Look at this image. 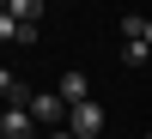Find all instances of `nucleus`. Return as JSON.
<instances>
[{
    "mask_svg": "<svg viewBox=\"0 0 152 139\" xmlns=\"http://www.w3.org/2000/svg\"><path fill=\"white\" fill-rule=\"evenodd\" d=\"M18 36H24V24L12 18V12H0V42H18Z\"/></svg>",
    "mask_w": 152,
    "mask_h": 139,
    "instance_id": "nucleus-9",
    "label": "nucleus"
},
{
    "mask_svg": "<svg viewBox=\"0 0 152 139\" xmlns=\"http://www.w3.org/2000/svg\"><path fill=\"white\" fill-rule=\"evenodd\" d=\"M146 48H152V24H146Z\"/></svg>",
    "mask_w": 152,
    "mask_h": 139,
    "instance_id": "nucleus-11",
    "label": "nucleus"
},
{
    "mask_svg": "<svg viewBox=\"0 0 152 139\" xmlns=\"http://www.w3.org/2000/svg\"><path fill=\"white\" fill-rule=\"evenodd\" d=\"M122 60H128V67H146L152 48H146V42H122Z\"/></svg>",
    "mask_w": 152,
    "mask_h": 139,
    "instance_id": "nucleus-8",
    "label": "nucleus"
},
{
    "mask_svg": "<svg viewBox=\"0 0 152 139\" xmlns=\"http://www.w3.org/2000/svg\"><path fill=\"white\" fill-rule=\"evenodd\" d=\"M49 139H73V133H67V127H55V133H49Z\"/></svg>",
    "mask_w": 152,
    "mask_h": 139,
    "instance_id": "nucleus-10",
    "label": "nucleus"
},
{
    "mask_svg": "<svg viewBox=\"0 0 152 139\" xmlns=\"http://www.w3.org/2000/svg\"><path fill=\"white\" fill-rule=\"evenodd\" d=\"M24 109H31V115H37V127H49V133H55V127H67V115H73V103H67L61 91H31V103H24Z\"/></svg>",
    "mask_w": 152,
    "mask_h": 139,
    "instance_id": "nucleus-1",
    "label": "nucleus"
},
{
    "mask_svg": "<svg viewBox=\"0 0 152 139\" xmlns=\"http://www.w3.org/2000/svg\"><path fill=\"white\" fill-rule=\"evenodd\" d=\"M61 97H67V103H91V79H85V73H61V85H55Z\"/></svg>",
    "mask_w": 152,
    "mask_h": 139,
    "instance_id": "nucleus-4",
    "label": "nucleus"
},
{
    "mask_svg": "<svg viewBox=\"0 0 152 139\" xmlns=\"http://www.w3.org/2000/svg\"><path fill=\"white\" fill-rule=\"evenodd\" d=\"M6 12L24 24V30H37V18H43V0H6Z\"/></svg>",
    "mask_w": 152,
    "mask_h": 139,
    "instance_id": "nucleus-5",
    "label": "nucleus"
},
{
    "mask_svg": "<svg viewBox=\"0 0 152 139\" xmlns=\"http://www.w3.org/2000/svg\"><path fill=\"white\" fill-rule=\"evenodd\" d=\"M0 12H6V0H0Z\"/></svg>",
    "mask_w": 152,
    "mask_h": 139,
    "instance_id": "nucleus-12",
    "label": "nucleus"
},
{
    "mask_svg": "<svg viewBox=\"0 0 152 139\" xmlns=\"http://www.w3.org/2000/svg\"><path fill=\"white\" fill-rule=\"evenodd\" d=\"M146 139H152V133H146Z\"/></svg>",
    "mask_w": 152,
    "mask_h": 139,
    "instance_id": "nucleus-13",
    "label": "nucleus"
},
{
    "mask_svg": "<svg viewBox=\"0 0 152 139\" xmlns=\"http://www.w3.org/2000/svg\"><path fill=\"white\" fill-rule=\"evenodd\" d=\"M0 97H6V103H31L24 85H18V73H6V67H0Z\"/></svg>",
    "mask_w": 152,
    "mask_h": 139,
    "instance_id": "nucleus-6",
    "label": "nucleus"
},
{
    "mask_svg": "<svg viewBox=\"0 0 152 139\" xmlns=\"http://www.w3.org/2000/svg\"><path fill=\"white\" fill-rule=\"evenodd\" d=\"M67 133H73V139H97V133H104V109H97V103H73Z\"/></svg>",
    "mask_w": 152,
    "mask_h": 139,
    "instance_id": "nucleus-2",
    "label": "nucleus"
},
{
    "mask_svg": "<svg viewBox=\"0 0 152 139\" xmlns=\"http://www.w3.org/2000/svg\"><path fill=\"white\" fill-rule=\"evenodd\" d=\"M146 24H152V18H140V12H128V18H122V36H128V42H146Z\"/></svg>",
    "mask_w": 152,
    "mask_h": 139,
    "instance_id": "nucleus-7",
    "label": "nucleus"
},
{
    "mask_svg": "<svg viewBox=\"0 0 152 139\" xmlns=\"http://www.w3.org/2000/svg\"><path fill=\"white\" fill-rule=\"evenodd\" d=\"M31 127H37V115L24 103H6V115H0V139H31Z\"/></svg>",
    "mask_w": 152,
    "mask_h": 139,
    "instance_id": "nucleus-3",
    "label": "nucleus"
}]
</instances>
